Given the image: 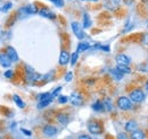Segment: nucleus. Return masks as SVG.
Segmentation results:
<instances>
[{
  "label": "nucleus",
  "mask_w": 148,
  "mask_h": 139,
  "mask_svg": "<svg viewBox=\"0 0 148 139\" xmlns=\"http://www.w3.org/2000/svg\"><path fill=\"white\" fill-rule=\"evenodd\" d=\"M90 25H91V20H90L89 15L88 14H84V16H83V27L84 28H88V27H90Z\"/></svg>",
  "instance_id": "aec40b11"
},
{
  "label": "nucleus",
  "mask_w": 148,
  "mask_h": 139,
  "mask_svg": "<svg viewBox=\"0 0 148 139\" xmlns=\"http://www.w3.org/2000/svg\"><path fill=\"white\" fill-rule=\"evenodd\" d=\"M99 49H101L103 51H106V52L110 51V47H103V45H99Z\"/></svg>",
  "instance_id": "72a5a7b5"
},
{
  "label": "nucleus",
  "mask_w": 148,
  "mask_h": 139,
  "mask_svg": "<svg viewBox=\"0 0 148 139\" xmlns=\"http://www.w3.org/2000/svg\"><path fill=\"white\" fill-rule=\"evenodd\" d=\"M92 109L95 110V111H97V112H101V111H104V104H103V102L97 101L95 104H92Z\"/></svg>",
  "instance_id": "a211bd4d"
},
{
  "label": "nucleus",
  "mask_w": 148,
  "mask_h": 139,
  "mask_svg": "<svg viewBox=\"0 0 148 139\" xmlns=\"http://www.w3.org/2000/svg\"><path fill=\"white\" fill-rule=\"evenodd\" d=\"M104 110H106V111H112V109H113V105H112V102L110 99H106L105 101H104Z\"/></svg>",
  "instance_id": "4be33fe9"
},
{
  "label": "nucleus",
  "mask_w": 148,
  "mask_h": 139,
  "mask_svg": "<svg viewBox=\"0 0 148 139\" xmlns=\"http://www.w3.org/2000/svg\"><path fill=\"white\" fill-rule=\"evenodd\" d=\"M117 106H119L121 110H123V111H128V110H130V109L132 107V102L130 101L129 97H127V96H121V97H119V100H117Z\"/></svg>",
  "instance_id": "f03ea898"
},
{
  "label": "nucleus",
  "mask_w": 148,
  "mask_h": 139,
  "mask_svg": "<svg viewBox=\"0 0 148 139\" xmlns=\"http://www.w3.org/2000/svg\"><path fill=\"white\" fill-rule=\"evenodd\" d=\"M131 139H145V134L141 130H136L131 132Z\"/></svg>",
  "instance_id": "2eb2a0df"
},
{
  "label": "nucleus",
  "mask_w": 148,
  "mask_h": 139,
  "mask_svg": "<svg viewBox=\"0 0 148 139\" xmlns=\"http://www.w3.org/2000/svg\"><path fill=\"white\" fill-rule=\"evenodd\" d=\"M9 8H12V2H7V3H5V6H3V8H2V11H7Z\"/></svg>",
  "instance_id": "7c9ffc66"
},
{
  "label": "nucleus",
  "mask_w": 148,
  "mask_h": 139,
  "mask_svg": "<svg viewBox=\"0 0 148 139\" xmlns=\"http://www.w3.org/2000/svg\"><path fill=\"white\" fill-rule=\"evenodd\" d=\"M13 100H14V102L17 104L18 107H24V106H25V103L23 102V100L19 97L18 95H14V96H13Z\"/></svg>",
  "instance_id": "6ab92c4d"
},
{
  "label": "nucleus",
  "mask_w": 148,
  "mask_h": 139,
  "mask_svg": "<svg viewBox=\"0 0 148 139\" xmlns=\"http://www.w3.org/2000/svg\"><path fill=\"white\" fill-rule=\"evenodd\" d=\"M90 48V45H89V43H87V42H81V43H79V45H77V51L76 52H83V51H86V50H88Z\"/></svg>",
  "instance_id": "f3484780"
},
{
  "label": "nucleus",
  "mask_w": 148,
  "mask_h": 139,
  "mask_svg": "<svg viewBox=\"0 0 148 139\" xmlns=\"http://www.w3.org/2000/svg\"><path fill=\"white\" fill-rule=\"evenodd\" d=\"M71 26H72V30H73V32H74V34H75V36H76L77 38L82 40V38L84 37V32L82 31V28H81L80 24H79V23H76V22H73Z\"/></svg>",
  "instance_id": "39448f33"
},
{
  "label": "nucleus",
  "mask_w": 148,
  "mask_h": 139,
  "mask_svg": "<svg viewBox=\"0 0 148 139\" xmlns=\"http://www.w3.org/2000/svg\"><path fill=\"white\" fill-rule=\"evenodd\" d=\"M117 139H128V136H127V134H124V132H120V134L117 135Z\"/></svg>",
  "instance_id": "2f4dec72"
},
{
  "label": "nucleus",
  "mask_w": 148,
  "mask_h": 139,
  "mask_svg": "<svg viewBox=\"0 0 148 139\" xmlns=\"http://www.w3.org/2000/svg\"><path fill=\"white\" fill-rule=\"evenodd\" d=\"M0 66L3 68H8L12 66V61L10 59L7 57V54L5 52L0 53Z\"/></svg>",
  "instance_id": "1a4fd4ad"
},
{
  "label": "nucleus",
  "mask_w": 148,
  "mask_h": 139,
  "mask_svg": "<svg viewBox=\"0 0 148 139\" xmlns=\"http://www.w3.org/2000/svg\"><path fill=\"white\" fill-rule=\"evenodd\" d=\"M6 54H7V57L10 59V61L13 62H16V61H18V54L16 52V50L13 48V47H7V49H6Z\"/></svg>",
  "instance_id": "423d86ee"
},
{
  "label": "nucleus",
  "mask_w": 148,
  "mask_h": 139,
  "mask_svg": "<svg viewBox=\"0 0 148 139\" xmlns=\"http://www.w3.org/2000/svg\"><path fill=\"white\" fill-rule=\"evenodd\" d=\"M39 14H40L42 17L50 18V19H54V18H55L54 13H51V11L48 10V9H40V10H39Z\"/></svg>",
  "instance_id": "4468645a"
},
{
  "label": "nucleus",
  "mask_w": 148,
  "mask_h": 139,
  "mask_svg": "<svg viewBox=\"0 0 148 139\" xmlns=\"http://www.w3.org/2000/svg\"><path fill=\"white\" fill-rule=\"evenodd\" d=\"M72 78H73V74H72V71L67 72V74H66V76H65V80H66V82H71V80H72Z\"/></svg>",
  "instance_id": "c85d7f7f"
},
{
  "label": "nucleus",
  "mask_w": 148,
  "mask_h": 139,
  "mask_svg": "<svg viewBox=\"0 0 148 139\" xmlns=\"http://www.w3.org/2000/svg\"><path fill=\"white\" fill-rule=\"evenodd\" d=\"M129 95H130V97H129L130 101L133 102V103H141V102L145 100V94H144V92H143L141 89H139V88L132 90Z\"/></svg>",
  "instance_id": "f257e3e1"
},
{
  "label": "nucleus",
  "mask_w": 148,
  "mask_h": 139,
  "mask_svg": "<svg viewBox=\"0 0 148 139\" xmlns=\"http://www.w3.org/2000/svg\"><path fill=\"white\" fill-rule=\"evenodd\" d=\"M116 69L119 70V71H121L123 75H124V74H130V72H131V69H130L128 66H119V65H117Z\"/></svg>",
  "instance_id": "412c9836"
},
{
  "label": "nucleus",
  "mask_w": 148,
  "mask_h": 139,
  "mask_svg": "<svg viewBox=\"0 0 148 139\" xmlns=\"http://www.w3.org/2000/svg\"><path fill=\"white\" fill-rule=\"evenodd\" d=\"M116 62H117L119 66H128L129 67L130 62H131V59H130L127 54L121 53V54H117L116 55Z\"/></svg>",
  "instance_id": "20e7f679"
},
{
  "label": "nucleus",
  "mask_w": 148,
  "mask_h": 139,
  "mask_svg": "<svg viewBox=\"0 0 148 139\" xmlns=\"http://www.w3.org/2000/svg\"><path fill=\"white\" fill-rule=\"evenodd\" d=\"M87 1H95V2H96V1H98V0H87Z\"/></svg>",
  "instance_id": "58836bf2"
},
{
  "label": "nucleus",
  "mask_w": 148,
  "mask_h": 139,
  "mask_svg": "<svg viewBox=\"0 0 148 139\" xmlns=\"http://www.w3.org/2000/svg\"><path fill=\"white\" fill-rule=\"evenodd\" d=\"M143 43H144L145 45H148V33L144 35V37H143Z\"/></svg>",
  "instance_id": "473e14b6"
},
{
  "label": "nucleus",
  "mask_w": 148,
  "mask_h": 139,
  "mask_svg": "<svg viewBox=\"0 0 148 139\" xmlns=\"http://www.w3.org/2000/svg\"><path fill=\"white\" fill-rule=\"evenodd\" d=\"M51 101H53V99H50V100H46V101H40V102H39V105H38V107H39V109L46 107V106H48V105L51 103Z\"/></svg>",
  "instance_id": "b1692460"
},
{
  "label": "nucleus",
  "mask_w": 148,
  "mask_h": 139,
  "mask_svg": "<svg viewBox=\"0 0 148 139\" xmlns=\"http://www.w3.org/2000/svg\"><path fill=\"white\" fill-rule=\"evenodd\" d=\"M50 99H53V96H51V94H50V93H43V94H41V95L39 96V102H40V101L50 100Z\"/></svg>",
  "instance_id": "5701e85b"
},
{
  "label": "nucleus",
  "mask_w": 148,
  "mask_h": 139,
  "mask_svg": "<svg viewBox=\"0 0 148 139\" xmlns=\"http://www.w3.org/2000/svg\"><path fill=\"white\" fill-rule=\"evenodd\" d=\"M5 77H7V78H12L13 76H14V72H13V70H7V71H5Z\"/></svg>",
  "instance_id": "cd10ccee"
},
{
  "label": "nucleus",
  "mask_w": 148,
  "mask_h": 139,
  "mask_svg": "<svg viewBox=\"0 0 148 139\" xmlns=\"http://www.w3.org/2000/svg\"><path fill=\"white\" fill-rule=\"evenodd\" d=\"M19 13H25V14H36L38 13V8L34 5H29V6H25L23 8L19 9Z\"/></svg>",
  "instance_id": "9b49d317"
},
{
  "label": "nucleus",
  "mask_w": 148,
  "mask_h": 139,
  "mask_svg": "<svg viewBox=\"0 0 148 139\" xmlns=\"http://www.w3.org/2000/svg\"><path fill=\"white\" fill-rule=\"evenodd\" d=\"M70 59H71V55L69 54V52H66V51H62V52H60V55H59V60H58V62H59L60 66H65V65L69 63Z\"/></svg>",
  "instance_id": "9d476101"
},
{
  "label": "nucleus",
  "mask_w": 148,
  "mask_h": 139,
  "mask_svg": "<svg viewBox=\"0 0 148 139\" xmlns=\"http://www.w3.org/2000/svg\"><path fill=\"white\" fill-rule=\"evenodd\" d=\"M137 128H138V123H137V121H134V120H130L125 124V131H128V132L136 131Z\"/></svg>",
  "instance_id": "f8f14e48"
},
{
  "label": "nucleus",
  "mask_w": 148,
  "mask_h": 139,
  "mask_svg": "<svg viewBox=\"0 0 148 139\" xmlns=\"http://www.w3.org/2000/svg\"><path fill=\"white\" fill-rule=\"evenodd\" d=\"M88 130L92 135H99L103 132V126L97 121H90L88 123Z\"/></svg>",
  "instance_id": "7ed1b4c3"
},
{
  "label": "nucleus",
  "mask_w": 148,
  "mask_h": 139,
  "mask_svg": "<svg viewBox=\"0 0 148 139\" xmlns=\"http://www.w3.org/2000/svg\"><path fill=\"white\" fill-rule=\"evenodd\" d=\"M3 6H5V3H2V2H0V10H2V8H3Z\"/></svg>",
  "instance_id": "4c0bfd02"
},
{
  "label": "nucleus",
  "mask_w": 148,
  "mask_h": 139,
  "mask_svg": "<svg viewBox=\"0 0 148 139\" xmlns=\"http://www.w3.org/2000/svg\"><path fill=\"white\" fill-rule=\"evenodd\" d=\"M111 1L114 6H117V5H120V2H121V0H111Z\"/></svg>",
  "instance_id": "c9c22d12"
},
{
  "label": "nucleus",
  "mask_w": 148,
  "mask_h": 139,
  "mask_svg": "<svg viewBox=\"0 0 148 139\" xmlns=\"http://www.w3.org/2000/svg\"><path fill=\"white\" fill-rule=\"evenodd\" d=\"M77 59H79V53H77V52L72 53V55H71V59H70V61H71V65H72V66H74V65L76 63Z\"/></svg>",
  "instance_id": "393cba45"
},
{
  "label": "nucleus",
  "mask_w": 148,
  "mask_h": 139,
  "mask_svg": "<svg viewBox=\"0 0 148 139\" xmlns=\"http://www.w3.org/2000/svg\"><path fill=\"white\" fill-rule=\"evenodd\" d=\"M60 90H62V87H60V86L58 87V88H56L55 90H54V92L51 93V96H53V99H54L55 96H57V95H58V94L60 93Z\"/></svg>",
  "instance_id": "c756f323"
},
{
  "label": "nucleus",
  "mask_w": 148,
  "mask_h": 139,
  "mask_svg": "<svg viewBox=\"0 0 148 139\" xmlns=\"http://www.w3.org/2000/svg\"><path fill=\"white\" fill-rule=\"evenodd\" d=\"M22 131H23L25 135H27V136H31V132H30L29 130H26V129H22Z\"/></svg>",
  "instance_id": "e433bc0d"
},
{
  "label": "nucleus",
  "mask_w": 148,
  "mask_h": 139,
  "mask_svg": "<svg viewBox=\"0 0 148 139\" xmlns=\"http://www.w3.org/2000/svg\"><path fill=\"white\" fill-rule=\"evenodd\" d=\"M146 88H147V90H148V82L146 83Z\"/></svg>",
  "instance_id": "ea45409f"
},
{
  "label": "nucleus",
  "mask_w": 148,
  "mask_h": 139,
  "mask_svg": "<svg viewBox=\"0 0 148 139\" xmlns=\"http://www.w3.org/2000/svg\"><path fill=\"white\" fill-rule=\"evenodd\" d=\"M49 1H51L57 7H63L64 6V0H49Z\"/></svg>",
  "instance_id": "bb28decb"
},
{
  "label": "nucleus",
  "mask_w": 148,
  "mask_h": 139,
  "mask_svg": "<svg viewBox=\"0 0 148 139\" xmlns=\"http://www.w3.org/2000/svg\"><path fill=\"white\" fill-rule=\"evenodd\" d=\"M69 120H70V118H69V115L66 114V113H58V115H57V121L59 122L60 124H67L69 123Z\"/></svg>",
  "instance_id": "ddd939ff"
},
{
  "label": "nucleus",
  "mask_w": 148,
  "mask_h": 139,
  "mask_svg": "<svg viewBox=\"0 0 148 139\" xmlns=\"http://www.w3.org/2000/svg\"><path fill=\"white\" fill-rule=\"evenodd\" d=\"M77 139H91V137L88 136V135H81Z\"/></svg>",
  "instance_id": "f704fd0d"
},
{
  "label": "nucleus",
  "mask_w": 148,
  "mask_h": 139,
  "mask_svg": "<svg viewBox=\"0 0 148 139\" xmlns=\"http://www.w3.org/2000/svg\"><path fill=\"white\" fill-rule=\"evenodd\" d=\"M70 102L75 106H79V105H82L83 103V99L81 96V94L79 93H72L71 96H70Z\"/></svg>",
  "instance_id": "0eeeda50"
},
{
  "label": "nucleus",
  "mask_w": 148,
  "mask_h": 139,
  "mask_svg": "<svg viewBox=\"0 0 148 139\" xmlns=\"http://www.w3.org/2000/svg\"><path fill=\"white\" fill-rule=\"evenodd\" d=\"M57 134V128L51 126V124H47L43 127V135L47 137H53Z\"/></svg>",
  "instance_id": "6e6552de"
},
{
  "label": "nucleus",
  "mask_w": 148,
  "mask_h": 139,
  "mask_svg": "<svg viewBox=\"0 0 148 139\" xmlns=\"http://www.w3.org/2000/svg\"><path fill=\"white\" fill-rule=\"evenodd\" d=\"M67 101H69V97H66V96H64V95H60V96L58 97V103H60V104H65Z\"/></svg>",
  "instance_id": "a878e982"
},
{
  "label": "nucleus",
  "mask_w": 148,
  "mask_h": 139,
  "mask_svg": "<svg viewBox=\"0 0 148 139\" xmlns=\"http://www.w3.org/2000/svg\"><path fill=\"white\" fill-rule=\"evenodd\" d=\"M111 75L116 79V80H121L122 78H123V74L121 72V71H119V70L116 69V68H114V69H111Z\"/></svg>",
  "instance_id": "dca6fc26"
}]
</instances>
